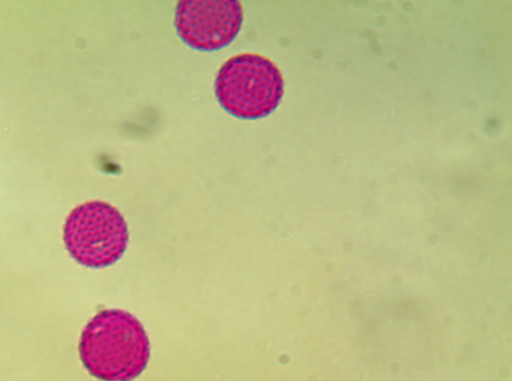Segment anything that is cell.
<instances>
[{"mask_svg": "<svg viewBox=\"0 0 512 381\" xmlns=\"http://www.w3.org/2000/svg\"><path fill=\"white\" fill-rule=\"evenodd\" d=\"M285 81L270 59L254 53L230 58L215 80V96L229 115L255 121L270 116L282 103Z\"/></svg>", "mask_w": 512, "mask_h": 381, "instance_id": "obj_2", "label": "cell"}, {"mask_svg": "<svg viewBox=\"0 0 512 381\" xmlns=\"http://www.w3.org/2000/svg\"><path fill=\"white\" fill-rule=\"evenodd\" d=\"M79 355L92 377L131 381L146 370L151 346L136 317L123 310H104L81 333Z\"/></svg>", "mask_w": 512, "mask_h": 381, "instance_id": "obj_1", "label": "cell"}, {"mask_svg": "<svg viewBox=\"0 0 512 381\" xmlns=\"http://www.w3.org/2000/svg\"><path fill=\"white\" fill-rule=\"evenodd\" d=\"M243 23V6L237 0H181L174 27L186 46L198 52H218L231 45Z\"/></svg>", "mask_w": 512, "mask_h": 381, "instance_id": "obj_4", "label": "cell"}, {"mask_svg": "<svg viewBox=\"0 0 512 381\" xmlns=\"http://www.w3.org/2000/svg\"><path fill=\"white\" fill-rule=\"evenodd\" d=\"M64 243L78 264L89 268L109 267L127 251L128 224L115 206L102 201L87 202L67 216Z\"/></svg>", "mask_w": 512, "mask_h": 381, "instance_id": "obj_3", "label": "cell"}]
</instances>
